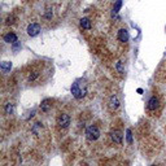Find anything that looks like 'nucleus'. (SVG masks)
I'll use <instances>...</instances> for the list:
<instances>
[{"instance_id": "7ed1b4c3", "label": "nucleus", "mask_w": 166, "mask_h": 166, "mask_svg": "<svg viewBox=\"0 0 166 166\" xmlns=\"http://www.w3.org/2000/svg\"><path fill=\"white\" fill-rule=\"evenodd\" d=\"M71 93L74 95L75 99H82L83 96L86 95V88L84 90H81V88H79V83L75 82V83H73V86H71Z\"/></svg>"}, {"instance_id": "f8f14e48", "label": "nucleus", "mask_w": 166, "mask_h": 166, "mask_svg": "<svg viewBox=\"0 0 166 166\" xmlns=\"http://www.w3.org/2000/svg\"><path fill=\"white\" fill-rule=\"evenodd\" d=\"M81 26H82V29H84V30H90V29L92 27V26H91V21L88 20V18H82Z\"/></svg>"}, {"instance_id": "6ab92c4d", "label": "nucleus", "mask_w": 166, "mask_h": 166, "mask_svg": "<svg viewBox=\"0 0 166 166\" xmlns=\"http://www.w3.org/2000/svg\"><path fill=\"white\" fill-rule=\"evenodd\" d=\"M152 166H157V165H152Z\"/></svg>"}, {"instance_id": "0eeeda50", "label": "nucleus", "mask_w": 166, "mask_h": 166, "mask_svg": "<svg viewBox=\"0 0 166 166\" xmlns=\"http://www.w3.org/2000/svg\"><path fill=\"white\" fill-rule=\"evenodd\" d=\"M109 108H110V110H117L119 108V100L116 95L110 96V99H109Z\"/></svg>"}, {"instance_id": "20e7f679", "label": "nucleus", "mask_w": 166, "mask_h": 166, "mask_svg": "<svg viewBox=\"0 0 166 166\" xmlns=\"http://www.w3.org/2000/svg\"><path fill=\"white\" fill-rule=\"evenodd\" d=\"M158 108H160V100L156 96H152L148 100V103H147V109L149 112H156Z\"/></svg>"}, {"instance_id": "423d86ee", "label": "nucleus", "mask_w": 166, "mask_h": 166, "mask_svg": "<svg viewBox=\"0 0 166 166\" xmlns=\"http://www.w3.org/2000/svg\"><path fill=\"white\" fill-rule=\"evenodd\" d=\"M110 138L113 140V143L116 144H122V139H123V135L119 130H113L110 132Z\"/></svg>"}, {"instance_id": "dca6fc26", "label": "nucleus", "mask_w": 166, "mask_h": 166, "mask_svg": "<svg viewBox=\"0 0 166 166\" xmlns=\"http://www.w3.org/2000/svg\"><path fill=\"white\" fill-rule=\"evenodd\" d=\"M126 138H127L128 144H131V143H132V135H131V130H130V128H128V130L126 131Z\"/></svg>"}, {"instance_id": "f03ea898", "label": "nucleus", "mask_w": 166, "mask_h": 166, "mask_svg": "<svg viewBox=\"0 0 166 166\" xmlns=\"http://www.w3.org/2000/svg\"><path fill=\"white\" fill-rule=\"evenodd\" d=\"M57 125L60 126L61 128H66V127H69V125H70V117H69V114H66V113H61L60 116L57 117Z\"/></svg>"}, {"instance_id": "4468645a", "label": "nucleus", "mask_w": 166, "mask_h": 166, "mask_svg": "<svg viewBox=\"0 0 166 166\" xmlns=\"http://www.w3.org/2000/svg\"><path fill=\"white\" fill-rule=\"evenodd\" d=\"M121 5H122V0H117L116 4H114V8H113V14H117V13H118Z\"/></svg>"}, {"instance_id": "f3484780", "label": "nucleus", "mask_w": 166, "mask_h": 166, "mask_svg": "<svg viewBox=\"0 0 166 166\" xmlns=\"http://www.w3.org/2000/svg\"><path fill=\"white\" fill-rule=\"evenodd\" d=\"M116 68H117V70H118L119 73H125V69H123V66H122L121 61H118V62L116 64Z\"/></svg>"}, {"instance_id": "9d476101", "label": "nucleus", "mask_w": 166, "mask_h": 166, "mask_svg": "<svg viewBox=\"0 0 166 166\" xmlns=\"http://www.w3.org/2000/svg\"><path fill=\"white\" fill-rule=\"evenodd\" d=\"M118 39H119V42H122V43H126L128 40V31L126 30V29H121V30L118 31Z\"/></svg>"}, {"instance_id": "1a4fd4ad", "label": "nucleus", "mask_w": 166, "mask_h": 166, "mask_svg": "<svg viewBox=\"0 0 166 166\" xmlns=\"http://www.w3.org/2000/svg\"><path fill=\"white\" fill-rule=\"evenodd\" d=\"M4 42L7 43H10V44H14L17 43V35L14 33H8L4 35Z\"/></svg>"}, {"instance_id": "ddd939ff", "label": "nucleus", "mask_w": 166, "mask_h": 166, "mask_svg": "<svg viewBox=\"0 0 166 166\" xmlns=\"http://www.w3.org/2000/svg\"><path fill=\"white\" fill-rule=\"evenodd\" d=\"M10 68H12V64L8 62V61H4V62L1 64V70L4 71V73H7L8 70H10Z\"/></svg>"}, {"instance_id": "6e6552de", "label": "nucleus", "mask_w": 166, "mask_h": 166, "mask_svg": "<svg viewBox=\"0 0 166 166\" xmlns=\"http://www.w3.org/2000/svg\"><path fill=\"white\" fill-rule=\"evenodd\" d=\"M52 108V100L51 99H45L40 103V110L42 112H48Z\"/></svg>"}, {"instance_id": "2eb2a0df", "label": "nucleus", "mask_w": 166, "mask_h": 166, "mask_svg": "<svg viewBox=\"0 0 166 166\" xmlns=\"http://www.w3.org/2000/svg\"><path fill=\"white\" fill-rule=\"evenodd\" d=\"M5 114H13V104H5Z\"/></svg>"}, {"instance_id": "f257e3e1", "label": "nucleus", "mask_w": 166, "mask_h": 166, "mask_svg": "<svg viewBox=\"0 0 166 166\" xmlns=\"http://www.w3.org/2000/svg\"><path fill=\"white\" fill-rule=\"evenodd\" d=\"M86 136H87V139L90 141H95L99 139V136H100V130H99L96 126H88L87 130H86Z\"/></svg>"}, {"instance_id": "a211bd4d", "label": "nucleus", "mask_w": 166, "mask_h": 166, "mask_svg": "<svg viewBox=\"0 0 166 166\" xmlns=\"http://www.w3.org/2000/svg\"><path fill=\"white\" fill-rule=\"evenodd\" d=\"M14 20H16L14 16H9V17L7 18V25H10V23H14Z\"/></svg>"}, {"instance_id": "9b49d317", "label": "nucleus", "mask_w": 166, "mask_h": 166, "mask_svg": "<svg viewBox=\"0 0 166 166\" xmlns=\"http://www.w3.org/2000/svg\"><path fill=\"white\" fill-rule=\"evenodd\" d=\"M39 71L38 70H33V71H30V74H29V77H27V81L30 82V83H33V82H35L36 79L39 78Z\"/></svg>"}, {"instance_id": "39448f33", "label": "nucleus", "mask_w": 166, "mask_h": 166, "mask_svg": "<svg viewBox=\"0 0 166 166\" xmlns=\"http://www.w3.org/2000/svg\"><path fill=\"white\" fill-rule=\"evenodd\" d=\"M39 33H40V25L39 23L33 22L27 26V34L30 36H36Z\"/></svg>"}]
</instances>
